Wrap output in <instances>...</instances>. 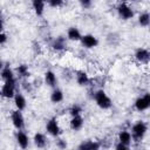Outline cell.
<instances>
[{"mask_svg": "<svg viewBox=\"0 0 150 150\" xmlns=\"http://www.w3.org/2000/svg\"><path fill=\"white\" fill-rule=\"evenodd\" d=\"M84 125V120L83 117L80 115V116H74V117H70V121H69V128L73 130V131H80Z\"/></svg>", "mask_w": 150, "mask_h": 150, "instance_id": "cell-15", "label": "cell"}, {"mask_svg": "<svg viewBox=\"0 0 150 150\" xmlns=\"http://www.w3.org/2000/svg\"><path fill=\"white\" fill-rule=\"evenodd\" d=\"M15 94H16V80L14 79L11 81H5L0 89V96L9 100L13 98Z\"/></svg>", "mask_w": 150, "mask_h": 150, "instance_id": "cell-3", "label": "cell"}, {"mask_svg": "<svg viewBox=\"0 0 150 150\" xmlns=\"http://www.w3.org/2000/svg\"><path fill=\"white\" fill-rule=\"evenodd\" d=\"M100 149H101V143L94 139L83 141L77 146V150H100Z\"/></svg>", "mask_w": 150, "mask_h": 150, "instance_id": "cell-11", "label": "cell"}, {"mask_svg": "<svg viewBox=\"0 0 150 150\" xmlns=\"http://www.w3.org/2000/svg\"><path fill=\"white\" fill-rule=\"evenodd\" d=\"M93 98L96 103V105L103 110H108L112 107V101L110 98V96L105 93V90L103 89H97L94 91Z\"/></svg>", "mask_w": 150, "mask_h": 150, "instance_id": "cell-1", "label": "cell"}, {"mask_svg": "<svg viewBox=\"0 0 150 150\" xmlns=\"http://www.w3.org/2000/svg\"><path fill=\"white\" fill-rule=\"evenodd\" d=\"M67 47V39L64 36H57L52 42V48L56 52H61Z\"/></svg>", "mask_w": 150, "mask_h": 150, "instance_id": "cell-20", "label": "cell"}, {"mask_svg": "<svg viewBox=\"0 0 150 150\" xmlns=\"http://www.w3.org/2000/svg\"><path fill=\"white\" fill-rule=\"evenodd\" d=\"M137 22L141 27H148L150 25V14L148 12H142L137 16Z\"/></svg>", "mask_w": 150, "mask_h": 150, "instance_id": "cell-23", "label": "cell"}, {"mask_svg": "<svg viewBox=\"0 0 150 150\" xmlns=\"http://www.w3.org/2000/svg\"><path fill=\"white\" fill-rule=\"evenodd\" d=\"M11 121H12L13 127L16 130H23V128H25V117L22 115V111H19L16 109L13 110L11 112Z\"/></svg>", "mask_w": 150, "mask_h": 150, "instance_id": "cell-7", "label": "cell"}, {"mask_svg": "<svg viewBox=\"0 0 150 150\" xmlns=\"http://www.w3.org/2000/svg\"><path fill=\"white\" fill-rule=\"evenodd\" d=\"M7 40H8V36H7V34L2 30V32H0V45H5L6 42H7Z\"/></svg>", "mask_w": 150, "mask_h": 150, "instance_id": "cell-29", "label": "cell"}, {"mask_svg": "<svg viewBox=\"0 0 150 150\" xmlns=\"http://www.w3.org/2000/svg\"><path fill=\"white\" fill-rule=\"evenodd\" d=\"M4 67H5V64H4V62H2V60H0V71L4 69Z\"/></svg>", "mask_w": 150, "mask_h": 150, "instance_id": "cell-32", "label": "cell"}, {"mask_svg": "<svg viewBox=\"0 0 150 150\" xmlns=\"http://www.w3.org/2000/svg\"><path fill=\"white\" fill-rule=\"evenodd\" d=\"M148 132V124L146 122L139 120V121H136L132 125H131V130H130V134L132 136V141H136V142H141L145 135Z\"/></svg>", "mask_w": 150, "mask_h": 150, "instance_id": "cell-2", "label": "cell"}, {"mask_svg": "<svg viewBox=\"0 0 150 150\" xmlns=\"http://www.w3.org/2000/svg\"><path fill=\"white\" fill-rule=\"evenodd\" d=\"M1 13H2V11H1V7H0V18H1Z\"/></svg>", "mask_w": 150, "mask_h": 150, "instance_id": "cell-33", "label": "cell"}, {"mask_svg": "<svg viewBox=\"0 0 150 150\" xmlns=\"http://www.w3.org/2000/svg\"><path fill=\"white\" fill-rule=\"evenodd\" d=\"M32 8L35 13V15L38 16H42L46 9V1L42 0H33L32 1Z\"/></svg>", "mask_w": 150, "mask_h": 150, "instance_id": "cell-19", "label": "cell"}, {"mask_svg": "<svg viewBox=\"0 0 150 150\" xmlns=\"http://www.w3.org/2000/svg\"><path fill=\"white\" fill-rule=\"evenodd\" d=\"M49 98H50V102H52V103L57 104V103H61V102L63 101V98H64V94H63V91H62L60 88L56 87V88H54V89L52 90Z\"/></svg>", "mask_w": 150, "mask_h": 150, "instance_id": "cell-21", "label": "cell"}, {"mask_svg": "<svg viewBox=\"0 0 150 150\" xmlns=\"http://www.w3.org/2000/svg\"><path fill=\"white\" fill-rule=\"evenodd\" d=\"M115 150H130V146L128 145H124V144H121V143H116L115 145Z\"/></svg>", "mask_w": 150, "mask_h": 150, "instance_id": "cell-30", "label": "cell"}, {"mask_svg": "<svg viewBox=\"0 0 150 150\" xmlns=\"http://www.w3.org/2000/svg\"><path fill=\"white\" fill-rule=\"evenodd\" d=\"M15 141H16V144L19 145V148H21L22 150H25L29 146V136L23 130H16Z\"/></svg>", "mask_w": 150, "mask_h": 150, "instance_id": "cell-10", "label": "cell"}, {"mask_svg": "<svg viewBox=\"0 0 150 150\" xmlns=\"http://www.w3.org/2000/svg\"><path fill=\"white\" fill-rule=\"evenodd\" d=\"M82 111H83V109H82V107H81L79 103H74V104H71V105L69 107V109H68V112H69L70 117L80 116V115L82 114Z\"/></svg>", "mask_w": 150, "mask_h": 150, "instance_id": "cell-25", "label": "cell"}, {"mask_svg": "<svg viewBox=\"0 0 150 150\" xmlns=\"http://www.w3.org/2000/svg\"><path fill=\"white\" fill-rule=\"evenodd\" d=\"M55 144L56 146L60 149V150H66L67 146H68V143L64 138H60V137H56V141H55Z\"/></svg>", "mask_w": 150, "mask_h": 150, "instance_id": "cell-27", "label": "cell"}, {"mask_svg": "<svg viewBox=\"0 0 150 150\" xmlns=\"http://www.w3.org/2000/svg\"><path fill=\"white\" fill-rule=\"evenodd\" d=\"M75 81L79 86L84 87L90 82V77L84 70H77L76 74H75Z\"/></svg>", "mask_w": 150, "mask_h": 150, "instance_id": "cell-18", "label": "cell"}, {"mask_svg": "<svg viewBox=\"0 0 150 150\" xmlns=\"http://www.w3.org/2000/svg\"><path fill=\"white\" fill-rule=\"evenodd\" d=\"M46 5L52 8H59L64 5V1L63 0H48V1H46Z\"/></svg>", "mask_w": 150, "mask_h": 150, "instance_id": "cell-26", "label": "cell"}, {"mask_svg": "<svg viewBox=\"0 0 150 150\" xmlns=\"http://www.w3.org/2000/svg\"><path fill=\"white\" fill-rule=\"evenodd\" d=\"M2 29H4V21H2V19L0 18V32H2Z\"/></svg>", "mask_w": 150, "mask_h": 150, "instance_id": "cell-31", "label": "cell"}, {"mask_svg": "<svg viewBox=\"0 0 150 150\" xmlns=\"http://www.w3.org/2000/svg\"><path fill=\"white\" fill-rule=\"evenodd\" d=\"M43 80H45V83L50 87V88H56L57 86V76L56 74L53 71V70H47L45 71V75H43Z\"/></svg>", "mask_w": 150, "mask_h": 150, "instance_id": "cell-14", "label": "cell"}, {"mask_svg": "<svg viewBox=\"0 0 150 150\" xmlns=\"http://www.w3.org/2000/svg\"><path fill=\"white\" fill-rule=\"evenodd\" d=\"M117 142L121 143V144L130 146V144L132 143V136H131L130 131L125 130V129L118 131V134H117Z\"/></svg>", "mask_w": 150, "mask_h": 150, "instance_id": "cell-13", "label": "cell"}, {"mask_svg": "<svg viewBox=\"0 0 150 150\" xmlns=\"http://www.w3.org/2000/svg\"><path fill=\"white\" fill-rule=\"evenodd\" d=\"M46 131L49 136L55 137V138L62 134V129H61L56 117H52L46 122Z\"/></svg>", "mask_w": 150, "mask_h": 150, "instance_id": "cell-5", "label": "cell"}, {"mask_svg": "<svg viewBox=\"0 0 150 150\" xmlns=\"http://www.w3.org/2000/svg\"><path fill=\"white\" fill-rule=\"evenodd\" d=\"M33 143L38 149H43L47 145V136L43 132H35L33 136Z\"/></svg>", "mask_w": 150, "mask_h": 150, "instance_id": "cell-16", "label": "cell"}, {"mask_svg": "<svg viewBox=\"0 0 150 150\" xmlns=\"http://www.w3.org/2000/svg\"><path fill=\"white\" fill-rule=\"evenodd\" d=\"M80 6L82 8H84V9H88V8H90L93 6V2L90 0H81L80 1Z\"/></svg>", "mask_w": 150, "mask_h": 150, "instance_id": "cell-28", "label": "cell"}, {"mask_svg": "<svg viewBox=\"0 0 150 150\" xmlns=\"http://www.w3.org/2000/svg\"><path fill=\"white\" fill-rule=\"evenodd\" d=\"M135 60L141 64H148L150 60V52L145 47H138L134 53Z\"/></svg>", "mask_w": 150, "mask_h": 150, "instance_id": "cell-8", "label": "cell"}, {"mask_svg": "<svg viewBox=\"0 0 150 150\" xmlns=\"http://www.w3.org/2000/svg\"><path fill=\"white\" fill-rule=\"evenodd\" d=\"M81 43L87 49H93L98 46V39L94 34H84L81 38Z\"/></svg>", "mask_w": 150, "mask_h": 150, "instance_id": "cell-9", "label": "cell"}, {"mask_svg": "<svg viewBox=\"0 0 150 150\" xmlns=\"http://www.w3.org/2000/svg\"><path fill=\"white\" fill-rule=\"evenodd\" d=\"M116 12H117V15L120 16V19L125 20V21L132 19L135 15L132 7L128 2H120L116 7Z\"/></svg>", "mask_w": 150, "mask_h": 150, "instance_id": "cell-4", "label": "cell"}, {"mask_svg": "<svg viewBox=\"0 0 150 150\" xmlns=\"http://www.w3.org/2000/svg\"><path fill=\"white\" fill-rule=\"evenodd\" d=\"M0 77L2 79V81H11V80H14L15 79V74H14V70L8 67V66H5L4 69L0 71Z\"/></svg>", "mask_w": 150, "mask_h": 150, "instance_id": "cell-22", "label": "cell"}, {"mask_svg": "<svg viewBox=\"0 0 150 150\" xmlns=\"http://www.w3.org/2000/svg\"><path fill=\"white\" fill-rule=\"evenodd\" d=\"M13 101H14V105H15V109L19 110V111H23L27 107V100L25 97V95L22 93H16L13 97Z\"/></svg>", "mask_w": 150, "mask_h": 150, "instance_id": "cell-12", "label": "cell"}, {"mask_svg": "<svg viewBox=\"0 0 150 150\" xmlns=\"http://www.w3.org/2000/svg\"><path fill=\"white\" fill-rule=\"evenodd\" d=\"M81 38H82V33L77 27L71 26L67 29V38H66L67 40H69V41H80Z\"/></svg>", "mask_w": 150, "mask_h": 150, "instance_id": "cell-17", "label": "cell"}, {"mask_svg": "<svg viewBox=\"0 0 150 150\" xmlns=\"http://www.w3.org/2000/svg\"><path fill=\"white\" fill-rule=\"evenodd\" d=\"M15 71H16V74H18L19 77L25 79V77H28V76H29V68H28L27 64H23V63H22V64H19V66L16 67Z\"/></svg>", "mask_w": 150, "mask_h": 150, "instance_id": "cell-24", "label": "cell"}, {"mask_svg": "<svg viewBox=\"0 0 150 150\" xmlns=\"http://www.w3.org/2000/svg\"><path fill=\"white\" fill-rule=\"evenodd\" d=\"M150 107V93H145L142 96H138L134 102V108L136 111H145Z\"/></svg>", "mask_w": 150, "mask_h": 150, "instance_id": "cell-6", "label": "cell"}]
</instances>
